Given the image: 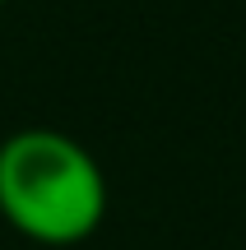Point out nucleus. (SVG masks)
<instances>
[{"label": "nucleus", "instance_id": "nucleus-1", "mask_svg": "<svg viewBox=\"0 0 246 250\" xmlns=\"http://www.w3.org/2000/svg\"><path fill=\"white\" fill-rule=\"evenodd\" d=\"M0 218L37 246H79L107 218V176L74 134L14 130L0 139Z\"/></svg>", "mask_w": 246, "mask_h": 250}, {"label": "nucleus", "instance_id": "nucleus-2", "mask_svg": "<svg viewBox=\"0 0 246 250\" xmlns=\"http://www.w3.org/2000/svg\"><path fill=\"white\" fill-rule=\"evenodd\" d=\"M0 5H9V0H0Z\"/></svg>", "mask_w": 246, "mask_h": 250}]
</instances>
